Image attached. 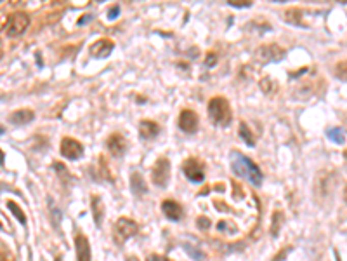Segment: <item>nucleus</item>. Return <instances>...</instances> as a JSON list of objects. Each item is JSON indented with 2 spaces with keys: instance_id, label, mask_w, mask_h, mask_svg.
<instances>
[{
  "instance_id": "1",
  "label": "nucleus",
  "mask_w": 347,
  "mask_h": 261,
  "mask_svg": "<svg viewBox=\"0 0 347 261\" xmlns=\"http://www.w3.org/2000/svg\"><path fill=\"white\" fill-rule=\"evenodd\" d=\"M229 164H231V169L236 176L243 179H248L252 185H259L262 183V171L259 169L255 162L252 159H248L247 155L240 153V151L233 150L229 153Z\"/></svg>"
},
{
  "instance_id": "2",
  "label": "nucleus",
  "mask_w": 347,
  "mask_h": 261,
  "mask_svg": "<svg viewBox=\"0 0 347 261\" xmlns=\"http://www.w3.org/2000/svg\"><path fill=\"white\" fill-rule=\"evenodd\" d=\"M209 117L214 124L217 125H227L233 119L231 115V107H229V101L222 96H215V98L210 99L209 103Z\"/></svg>"
},
{
  "instance_id": "3",
  "label": "nucleus",
  "mask_w": 347,
  "mask_h": 261,
  "mask_svg": "<svg viewBox=\"0 0 347 261\" xmlns=\"http://www.w3.org/2000/svg\"><path fill=\"white\" fill-rule=\"evenodd\" d=\"M30 27V16L24 12H14L4 23V33L7 37H18Z\"/></svg>"
},
{
  "instance_id": "4",
  "label": "nucleus",
  "mask_w": 347,
  "mask_h": 261,
  "mask_svg": "<svg viewBox=\"0 0 347 261\" xmlns=\"http://www.w3.org/2000/svg\"><path fill=\"white\" fill-rule=\"evenodd\" d=\"M285 58V49L280 44H266L255 50V60L266 65L271 61H281Z\"/></svg>"
},
{
  "instance_id": "5",
  "label": "nucleus",
  "mask_w": 347,
  "mask_h": 261,
  "mask_svg": "<svg viewBox=\"0 0 347 261\" xmlns=\"http://www.w3.org/2000/svg\"><path fill=\"white\" fill-rule=\"evenodd\" d=\"M135 233H137V223L134 220H129V218H120L113 226V235H115L117 244L127 242V239H130Z\"/></svg>"
},
{
  "instance_id": "6",
  "label": "nucleus",
  "mask_w": 347,
  "mask_h": 261,
  "mask_svg": "<svg viewBox=\"0 0 347 261\" xmlns=\"http://www.w3.org/2000/svg\"><path fill=\"white\" fill-rule=\"evenodd\" d=\"M151 179L156 187L165 188L168 185V179H170V162L167 159H158L155 162L153 169H151Z\"/></svg>"
},
{
  "instance_id": "7",
  "label": "nucleus",
  "mask_w": 347,
  "mask_h": 261,
  "mask_svg": "<svg viewBox=\"0 0 347 261\" xmlns=\"http://www.w3.org/2000/svg\"><path fill=\"white\" fill-rule=\"evenodd\" d=\"M183 172L186 178L189 181H193V183H201V181L205 179V166H203V162H200L198 159L191 157V159H188V161H184Z\"/></svg>"
},
{
  "instance_id": "8",
  "label": "nucleus",
  "mask_w": 347,
  "mask_h": 261,
  "mask_svg": "<svg viewBox=\"0 0 347 261\" xmlns=\"http://www.w3.org/2000/svg\"><path fill=\"white\" fill-rule=\"evenodd\" d=\"M59 150H61L63 157H66L68 161H77V159L82 157V153H83L82 143L77 141V140H73V138H70V136L63 138Z\"/></svg>"
},
{
  "instance_id": "9",
  "label": "nucleus",
  "mask_w": 347,
  "mask_h": 261,
  "mask_svg": "<svg viewBox=\"0 0 347 261\" xmlns=\"http://www.w3.org/2000/svg\"><path fill=\"white\" fill-rule=\"evenodd\" d=\"M106 146H108V150L111 155H115V157H122L127 150V140L122 136L120 133H113L108 136Z\"/></svg>"
},
{
  "instance_id": "10",
  "label": "nucleus",
  "mask_w": 347,
  "mask_h": 261,
  "mask_svg": "<svg viewBox=\"0 0 347 261\" xmlns=\"http://www.w3.org/2000/svg\"><path fill=\"white\" fill-rule=\"evenodd\" d=\"M113 47H115V44H113L109 39H99L96 40L94 44L91 45V49H89V54H91L92 58H97V60H101V58H106L111 54Z\"/></svg>"
},
{
  "instance_id": "11",
  "label": "nucleus",
  "mask_w": 347,
  "mask_h": 261,
  "mask_svg": "<svg viewBox=\"0 0 347 261\" xmlns=\"http://www.w3.org/2000/svg\"><path fill=\"white\" fill-rule=\"evenodd\" d=\"M179 127L184 130V133H196L198 129V115L193 110H183L179 115Z\"/></svg>"
},
{
  "instance_id": "12",
  "label": "nucleus",
  "mask_w": 347,
  "mask_h": 261,
  "mask_svg": "<svg viewBox=\"0 0 347 261\" xmlns=\"http://www.w3.org/2000/svg\"><path fill=\"white\" fill-rule=\"evenodd\" d=\"M75 251H77L78 261H91V244L85 235L80 233L75 237Z\"/></svg>"
},
{
  "instance_id": "13",
  "label": "nucleus",
  "mask_w": 347,
  "mask_h": 261,
  "mask_svg": "<svg viewBox=\"0 0 347 261\" xmlns=\"http://www.w3.org/2000/svg\"><path fill=\"white\" fill-rule=\"evenodd\" d=\"M162 211L165 216L168 218L170 221H179L181 218H183V207H181L177 202H174V200H163V204H162Z\"/></svg>"
},
{
  "instance_id": "14",
  "label": "nucleus",
  "mask_w": 347,
  "mask_h": 261,
  "mask_svg": "<svg viewBox=\"0 0 347 261\" xmlns=\"http://www.w3.org/2000/svg\"><path fill=\"white\" fill-rule=\"evenodd\" d=\"M160 133V125L153 120H141L139 124V134L144 140H153V138L158 136Z\"/></svg>"
},
{
  "instance_id": "15",
  "label": "nucleus",
  "mask_w": 347,
  "mask_h": 261,
  "mask_svg": "<svg viewBox=\"0 0 347 261\" xmlns=\"http://www.w3.org/2000/svg\"><path fill=\"white\" fill-rule=\"evenodd\" d=\"M91 211H92V216H94L96 225L101 226V223H103V216H104V204H103V200L99 199V195H92Z\"/></svg>"
},
{
  "instance_id": "16",
  "label": "nucleus",
  "mask_w": 347,
  "mask_h": 261,
  "mask_svg": "<svg viewBox=\"0 0 347 261\" xmlns=\"http://www.w3.org/2000/svg\"><path fill=\"white\" fill-rule=\"evenodd\" d=\"M130 190L139 197L148 193V187H146L144 179H142V176L139 174V172H132V176H130Z\"/></svg>"
},
{
  "instance_id": "17",
  "label": "nucleus",
  "mask_w": 347,
  "mask_h": 261,
  "mask_svg": "<svg viewBox=\"0 0 347 261\" xmlns=\"http://www.w3.org/2000/svg\"><path fill=\"white\" fill-rule=\"evenodd\" d=\"M33 117H35V113H33L32 110L23 108V110H16L14 113H12L11 122L12 124H28V122L33 120Z\"/></svg>"
},
{
  "instance_id": "18",
  "label": "nucleus",
  "mask_w": 347,
  "mask_h": 261,
  "mask_svg": "<svg viewBox=\"0 0 347 261\" xmlns=\"http://www.w3.org/2000/svg\"><path fill=\"white\" fill-rule=\"evenodd\" d=\"M238 133H240V136H241V140H243L245 143H247L248 146H253L255 145V136H253V133L250 130V127H248L245 122H240V125H238Z\"/></svg>"
},
{
  "instance_id": "19",
  "label": "nucleus",
  "mask_w": 347,
  "mask_h": 261,
  "mask_svg": "<svg viewBox=\"0 0 347 261\" xmlns=\"http://www.w3.org/2000/svg\"><path fill=\"white\" fill-rule=\"evenodd\" d=\"M283 19L286 21V23L290 24H302V11L295 9V7H292V9L285 11V14H283Z\"/></svg>"
},
{
  "instance_id": "20",
  "label": "nucleus",
  "mask_w": 347,
  "mask_h": 261,
  "mask_svg": "<svg viewBox=\"0 0 347 261\" xmlns=\"http://www.w3.org/2000/svg\"><path fill=\"white\" fill-rule=\"evenodd\" d=\"M259 86H261L262 92H264V94H268V96L274 94V92L278 91V84H276V81H274V79H271V77H264V79H262V81L259 82Z\"/></svg>"
},
{
  "instance_id": "21",
  "label": "nucleus",
  "mask_w": 347,
  "mask_h": 261,
  "mask_svg": "<svg viewBox=\"0 0 347 261\" xmlns=\"http://www.w3.org/2000/svg\"><path fill=\"white\" fill-rule=\"evenodd\" d=\"M283 221H285V216H283L281 211H276L273 214V225H271V235H273V237H278Z\"/></svg>"
},
{
  "instance_id": "22",
  "label": "nucleus",
  "mask_w": 347,
  "mask_h": 261,
  "mask_svg": "<svg viewBox=\"0 0 347 261\" xmlns=\"http://www.w3.org/2000/svg\"><path fill=\"white\" fill-rule=\"evenodd\" d=\"M7 207L11 209L12 211V214H14L16 218H18V221H21L24 225V223H26V216H24V213H23V209L19 207L18 204H16L14 200H7Z\"/></svg>"
},
{
  "instance_id": "23",
  "label": "nucleus",
  "mask_w": 347,
  "mask_h": 261,
  "mask_svg": "<svg viewBox=\"0 0 347 261\" xmlns=\"http://www.w3.org/2000/svg\"><path fill=\"white\" fill-rule=\"evenodd\" d=\"M327 136L330 141L333 143H344V133L340 130V127H332L327 130Z\"/></svg>"
},
{
  "instance_id": "24",
  "label": "nucleus",
  "mask_w": 347,
  "mask_h": 261,
  "mask_svg": "<svg viewBox=\"0 0 347 261\" xmlns=\"http://www.w3.org/2000/svg\"><path fill=\"white\" fill-rule=\"evenodd\" d=\"M335 75L340 79V81L347 82V60L337 63V65H335Z\"/></svg>"
},
{
  "instance_id": "25",
  "label": "nucleus",
  "mask_w": 347,
  "mask_h": 261,
  "mask_svg": "<svg viewBox=\"0 0 347 261\" xmlns=\"http://www.w3.org/2000/svg\"><path fill=\"white\" fill-rule=\"evenodd\" d=\"M99 166H101V174H103V178L104 179H109V181H113V176L109 174V171H108V162L104 161V157H101L99 159Z\"/></svg>"
},
{
  "instance_id": "26",
  "label": "nucleus",
  "mask_w": 347,
  "mask_h": 261,
  "mask_svg": "<svg viewBox=\"0 0 347 261\" xmlns=\"http://www.w3.org/2000/svg\"><path fill=\"white\" fill-rule=\"evenodd\" d=\"M196 225H198V228H200V230H209L210 228V220H209V218H205V216H200L196 220Z\"/></svg>"
},
{
  "instance_id": "27",
  "label": "nucleus",
  "mask_w": 347,
  "mask_h": 261,
  "mask_svg": "<svg viewBox=\"0 0 347 261\" xmlns=\"http://www.w3.org/2000/svg\"><path fill=\"white\" fill-rule=\"evenodd\" d=\"M229 6H233V7H250L252 0H229Z\"/></svg>"
},
{
  "instance_id": "28",
  "label": "nucleus",
  "mask_w": 347,
  "mask_h": 261,
  "mask_svg": "<svg viewBox=\"0 0 347 261\" xmlns=\"http://www.w3.org/2000/svg\"><path fill=\"white\" fill-rule=\"evenodd\" d=\"M49 205H50V209H52V216H54V226H57L59 225V209L54 205V202L52 200H49Z\"/></svg>"
},
{
  "instance_id": "29",
  "label": "nucleus",
  "mask_w": 347,
  "mask_h": 261,
  "mask_svg": "<svg viewBox=\"0 0 347 261\" xmlns=\"http://www.w3.org/2000/svg\"><path fill=\"white\" fill-rule=\"evenodd\" d=\"M215 63H217V54H214V53H209V54H207L205 65H207V66H214Z\"/></svg>"
},
{
  "instance_id": "30",
  "label": "nucleus",
  "mask_w": 347,
  "mask_h": 261,
  "mask_svg": "<svg viewBox=\"0 0 347 261\" xmlns=\"http://www.w3.org/2000/svg\"><path fill=\"white\" fill-rule=\"evenodd\" d=\"M118 12H120V7H118V6H113L111 9L108 11V18H109V19H115L117 16H118Z\"/></svg>"
},
{
  "instance_id": "31",
  "label": "nucleus",
  "mask_w": 347,
  "mask_h": 261,
  "mask_svg": "<svg viewBox=\"0 0 347 261\" xmlns=\"http://www.w3.org/2000/svg\"><path fill=\"white\" fill-rule=\"evenodd\" d=\"M91 19H92V16L91 14H85L83 18L78 19V24H83V23H87V21H91Z\"/></svg>"
},
{
  "instance_id": "32",
  "label": "nucleus",
  "mask_w": 347,
  "mask_h": 261,
  "mask_svg": "<svg viewBox=\"0 0 347 261\" xmlns=\"http://www.w3.org/2000/svg\"><path fill=\"white\" fill-rule=\"evenodd\" d=\"M150 261H168L167 258H165V256H156V254H153L150 258Z\"/></svg>"
},
{
  "instance_id": "33",
  "label": "nucleus",
  "mask_w": 347,
  "mask_h": 261,
  "mask_svg": "<svg viewBox=\"0 0 347 261\" xmlns=\"http://www.w3.org/2000/svg\"><path fill=\"white\" fill-rule=\"evenodd\" d=\"M344 197H345V202H347V185H345V190H344Z\"/></svg>"
},
{
  "instance_id": "34",
  "label": "nucleus",
  "mask_w": 347,
  "mask_h": 261,
  "mask_svg": "<svg viewBox=\"0 0 347 261\" xmlns=\"http://www.w3.org/2000/svg\"><path fill=\"white\" fill-rule=\"evenodd\" d=\"M127 261H137V258H129V259H127Z\"/></svg>"
},
{
  "instance_id": "35",
  "label": "nucleus",
  "mask_w": 347,
  "mask_h": 261,
  "mask_svg": "<svg viewBox=\"0 0 347 261\" xmlns=\"http://www.w3.org/2000/svg\"><path fill=\"white\" fill-rule=\"evenodd\" d=\"M56 261H61V258H59V256H57V258H56Z\"/></svg>"
}]
</instances>
